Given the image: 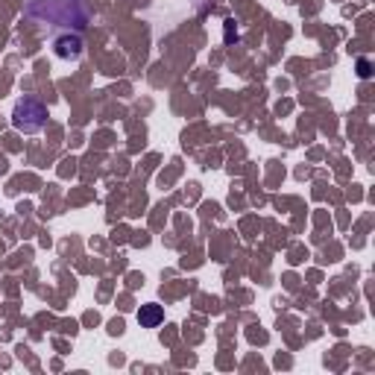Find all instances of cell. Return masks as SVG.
Returning a JSON list of instances; mask_svg holds the SVG:
<instances>
[{
  "label": "cell",
  "instance_id": "277c9868",
  "mask_svg": "<svg viewBox=\"0 0 375 375\" xmlns=\"http://www.w3.org/2000/svg\"><path fill=\"white\" fill-rule=\"evenodd\" d=\"M161 320H164V308H161L158 302L141 305V308H138V322H141V328H156V325H161Z\"/></svg>",
  "mask_w": 375,
  "mask_h": 375
},
{
  "label": "cell",
  "instance_id": "3957f363",
  "mask_svg": "<svg viewBox=\"0 0 375 375\" xmlns=\"http://www.w3.org/2000/svg\"><path fill=\"white\" fill-rule=\"evenodd\" d=\"M53 53L62 62H77L82 56V38L77 33H65V36L53 38Z\"/></svg>",
  "mask_w": 375,
  "mask_h": 375
},
{
  "label": "cell",
  "instance_id": "5b68a950",
  "mask_svg": "<svg viewBox=\"0 0 375 375\" xmlns=\"http://www.w3.org/2000/svg\"><path fill=\"white\" fill-rule=\"evenodd\" d=\"M358 77H361V80H369V77H372V65H369V59H358Z\"/></svg>",
  "mask_w": 375,
  "mask_h": 375
},
{
  "label": "cell",
  "instance_id": "7a4b0ae2",
  "mask_svg": "<svg viewBox=\"0 0 375 375\" xmlns=\"http://www.w3.org/2000/svg\"><path fill=\"white\" fill-rule=\"evenodd\" d=\"M47 124V106L36 97H23L15 103V112H12V126L23 135H36L41 132V126Z\"/></svg>",
  "mask_w": 375,
  "mask_h": 375
},
{
  "label": "cell",
  "instance_id": "6da1fadb",
  "mask_svg": "<svg viewBox=\"0 0 375 375\" xmlns=\"http://www.w3.org/2000/svg\"><path fill=\"white\" fill-rule=\"evenodd\" d=\"M30 18L36 21H47V23H70V27L82 30L91 21V12L85 6V0H27L23 6Z\"/></svg>",
  "mask_w": 375,
  "mask_h": 375
}]
</instances>
